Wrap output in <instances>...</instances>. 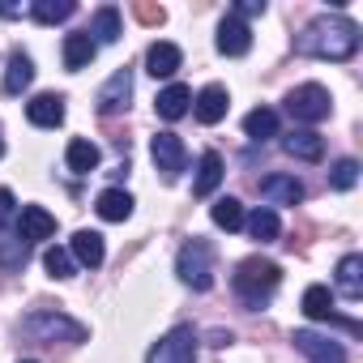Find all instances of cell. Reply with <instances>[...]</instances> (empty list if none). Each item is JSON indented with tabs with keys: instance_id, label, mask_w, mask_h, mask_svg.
<instances>
[{
	"instance_id": "cell-1",
	"label": "cell",
	"mask_w": 363,
	"mask_h": 363,
	"mask_svg": "<svg viewBox=\"0 0 363 363\" xmlns=\"http://www.w3.org/2000/svg\"><path fill=\"white\" fill-rule=\"evenodd\" d=\"M295 48L316 60H350L359 52V26L350 18H316L303 26Z\"/></svg>"
},
{
	"instance_id": "cell-2",
	"label": "cell",
	"mask_w": 363,
	"mask_h": 363,
	"mask_svg": "<svg viewBox=\"0 0 363 363\" xmlns=\"http://www.w3.org/2000/svg\"><path fill=\"white\" fill-rule=\"evenodd\" d=\"M278 278H282V269L274 265V261H265V257H248V261H240V269H235V295L248 303V308H261V299L278 286Z\"/></svg>"
},
{
	"instance_id": "cell-3",
	"label": "cell",
	"mask_w": 363,
	"mask_h": 363,
	"mask_svg": "<svg viewBox=\"0 0 363 363\" xmlns=\"http://www.w3.org/2000/svg\"><path fill=\"white\" fill-rule=\"evenodd\" d=\"M22 333L30 342H86V325L82 320H69L65 312L56 308H39L22 320Z\"/></svg>"
},
{
	"instance_id": "cell-4",
	"label": "cell",
	"mask_w": 363,
	"mask_h": 363,
	"mask_svg": "<svg viewBox=\"0 0 363 363\" xmlns=\"http://www.w3.org/2000/svg\"><path fill=\"white\" fill-rule=\"evenodd\" d=\"M175 274L193 291H210L214 286V248L206 240H189L184 248H179V257H175Z\"/></svg>"
},
{
	"instance_id": "cell-5",
	"label": "cell",
	"mask_w": 363,
	"mask_h": 363,
	"mask_svg": "<svg viewBox=\"0 0 363 363\" xmlns=\"http://www.w3.org/2000/svg\"><path fill=\"white\" fill-rule=\"evenodd\" d=\"M329 107H333V99H329V90L316 86V82L295 86V90L286 94V111H291L295 120H303V124H320V120H329Z\"/></svg>"
},
{
	"instance_id": "cell-6",
	"label": "cell",
	"mask_w": 363,
	"mask_h": 363,
	"mask_svg": "<svg viewBox=\"0 0 363 363\" xmlns=\"http://www.w3.org/2000/svg\"><path fill=\"white\" fill-rule=\"evenodd\" d=\"M197 359V333L189 329V325H179V329H171L158 346H150V354H145V363H193Z\"/></svg>"
},
{
	"instance_id": "cell-7",
	"label": "cell",
	"mask_w": 363,
	"mask_h": 363,
	"mask_svg": "<svg viewBox=\"0 0 363 363\" xmlns=\"http://www.w3.org/2000/svg\"><path fill=\"white\" fill-rule=\"evenodd\" d=\"M150 154H154V167H158L167 179H175L179 171H184V162H189V150H184V141H179L175 133H158V137L150 141Z\"/></svg>"
},
{
	"instance_id": "cell-8",
	"label": "cell",
	"mask_w": 363,
	"mask_h": 363,
	"mask_svg": "<svg viewBox=\"0 0 363 363\" xmlns=\"http://www.w3.org/2000/svg\"><path fill=\"white\" fill-rule=\"evenodd\" d=\"M295 350L299 354H308L312 363H346V350L333 342V337H325V333H316V329H295Z\"/></svg>"
},
{
	"instance_id": "cell-9",
	"label": "cell",
	"mask_w": 363,
	"mask_h": 363,
	"mask_svg": "<svg viewBox=\"0 0 363 363\" xmlns=\"http://www.w3.org/2000/svg\"><path fill=\"white\" fill-rule=\"evenodd\" d=\"M128 99H133V69H116V73L107 77V86L94 94V107H99L103 116H116V111L128 107Z\"/></svg>"
},
{
	"instance_id": "cell-10",
	"label": "cell",
	"mask_w": 363,
	"mask_h": 363,
	"mask_svg": "<svg viewBox=\"0 0 363 363\" xmlns=\"http://www.w3.org/2000/svg\"><path fill=\"white\" fill-rule=\"evenodd\" d=\"M303 312L312 316V320H337L342 329H350V333H359V320H342L337 312H333V295H329V286H308L303 291Z\"/></svg>"
},
{
	"instance_id": "cell-11",
	"label": "cell",
	"mask_w": 363,
	"mask_h": 363,
	"mask_svg": "<svg viewBox=\"0 0 363 363\" xmlns=\"http://www.w3.org/2000/svg\"><path fill=\"white\" fill-rule=\"evenodd\" d=\"M26 120H30L35 128H56V124H65V94H39V99H30V103H26Z\"/></svg>"
},
{
	"instance_id": "cell-12",
	"label": "cell",
	"mask_w": 363,
	"mask_h": 363,
	"mask_svg": "<svg viewBox=\"0 0 363 363\" xmlns=\"http://www.w3.org/2000/svg\"><path fill=\"white\" fill-rule=\"evenodd\" d=\"M261 197L274 201V206H299L303 201V184L291 175H265L261 179Z\"/></svg>"
},
{
	"instance_id": "cell-13",
	"label": "cell",
	"mask_w": 363,
	"mask_h": 363,
	"mask_svg": "<svg viewBox=\"0 0 363 363\" xmlns=\"http://www.w3.org/2000/svg\"><path fill=\"white\" fill-rule=\"evenodd\" d=\"M248 48H252V30L231 13V18L218 26V52H223V56H248Z\"/></svg>"
},
{
	"instance_id": "cell-14",
	"label": "cell",
	"mask_w": 363,
	"mask_h": 363,
	"mask_svg": "<svg viewBox=\"0 0 363 363\" xmlns=\"http://www.w3.org/2000/svg\"><path fill=\"white\" fill-rule=\"evenodd\" d=\"M69 248H73L69 257H73L77 265H86V269H99V265H103V257H107V248H103V235H99V231H77Z\"/></svg>"
},
{
	"instance_id": "cell-15",
	"label": "cell",
	"mask_w": 363,
	"mask_h": 363,
	"mask_svg": "<svg viewBox=\"0 0 363 363\" xmlns=\"http://www.w3.org/2000/svg\"><path fill=\"white\" fill-rule=\"evenodd\" d=\"M282 150H286L291 158H303V162H320V158H325V141H320L312 128H299V133L282 137Z\"/></svg>"
},
{
	"instance_id": "cell-16",
	"label": "cell",
	"mask_w": 363,
	"mask_h": 363,
	"mask_svg": "<svg viewBox=\"0 0 363 363\" xmlns=\"http://www.w3.org/2000/svg\"><path fill=\"white\" fill-rule=\"evenodd\" d=\"M193 103H197V120H201V124H218V120L227 116V103H231V99H227V86H206Z\"/></svg>"
},
{
	"instance_id": "cell-17",
	"label": "cell",
	"mask_w": 363,
	"mask_h": 363,
	"mask_svg": "<svg viewBox=\"0 0 363 363\" xmlns=\"http://www.w3.org/2000/svg\"><path fill=\"white\" fill-rule=\"evenodd\" d=\"M337 291H342L346 299H359V295H363V257H359V252H346V257L337 261Z\"/></svg>"
},
{
	"instance_id": "cell-18",
	"label": "cell",
	"mask_w": 363,
	"mask_h": 363,
	"mask_svg": "<svg viewBox=\"0 0 363 363\" xmlns=\"http://www.w3.org/2000/svg\"><path fill=\"white\" fill-rule=\"evenodd\" d=\"M189 103H193V90L189 86H167L158 99H154V107H158V116L162 120H179V116H189Z\"/></svg>"
},
{
	"instance_id": "cell-19",
	"label": "cell",
	"mask_w": 363,
	"mask_h": 363,
	"mask_svg": "<svg viewBox=\"0 0 363 363\" xmlns=\"http://www.w3.org/2000/svg\"><path fill=\"white\" fill-rule=\"evenodd\" d=\"M218 184H223V154L206 150L201 162H197V184H193V193H197V197H210Z\"/></svg>"
},
{
	"instance_id": "cell-20",
	"label": "cell",
	"mask_w": 363,
	"mask_h": 363,
	"mask_svg": "<svg viewBox=\"0 0 363 363\" xmlns=\"http://www.w3.org/2000/svg\"><path fill=\"white\" fill-rule=\"evenodd\" d=\"M56 235V218L43 206H22V240H52Z\"/></svg>"
},
{
	"instance_id": "cell-21",
	"label": "cell",
	"mask_w": 363,
	"mask_h": 363,
	"mask_svg": "<svg viewBox=\"0 0 363 363\" xmlns=\"http://www.w3.org/2000/svg\"><path fill=\"white\" fill-rule=\"evenodd\" d=\"M179 48L175 43H150V52H145V69L154 73V77H171L175 69H179Z\"/></svg>"
},
{
	"instance_id": "cell-22",
	"label": "cell",
	"mask_w": 363,
	"mask_h": 363,
	"mask_svg": "<svg viewBox=\"0 0 363 363\" xmlns=\"http://www.w3.org/2000/svg\"><path fill=\"white\" fill-rule=\"evenodd\" d=\"M30 82H35V65H30V56L13 52V56H9V69H5V86H0V90L13 99V94H22Z\"/></svg>"
},
{
	"instance_id": "cell-23",
	"label": "cell",
	"mask_w": 363,
	"mask_h": 363,
	"mask_svg": "<svg viewBox=\"0 0 363 363\" xmlns=\"http://www.w3.org/2000/svg\"><path fill=\"white\" fill-rule=\"evenodd\" d=\"M94 52H99V43L82 30V35H69L65 39V69L69 73H77V69H86L90 60H94Z\"/></svg>"
},
{
	"instance_id": "cell-24",
	"label": "cell",
	"mask_w": 363,
	"mask_h": 363,
	"mask_svg": "<svg viewBox=\"0 0 363 363\" xmlns=\"http://www.w3.org/2000/svg\"><path fill=\"white\" fill-rule=\"evenodd\" d=\"M65 162H69V171H73V175H90V171L99 167V145H94V141H86V137H77V141H69Z\"/></svg>"
},
{
	"instance_id": "cell-25",
	"label": "cell",
	"mask_w": 363,
	"mask_h": 363,
	"mask_svg": "<svg viewBox=\"0 0 363 363\" xmlns=\"http://www.w3.org/2000/svg\"><path fill=\"white\" fill-rule=\"evenodd\" d=\"M94 210H99V218H107V223H124V218L133 214V197H128L124 189H107V193H99Z\"/></svg>"
},
{
	"instance_id": "cell-26",
	"label": "cell",
	"mask_w": 363,
	"mask_h": 363,
	"mask_svg": "<svg viewBox=\"0 0 363 363\" xmlns=\"http://www.w3.org/2000/svg\"><path fill=\"white\" fill-rule=\"evenodd\" d=\"M0 265L5 269H22L26 265V240L9 227H0Z\"/></svg>"
},
{
	"instance_id": "cell-27",
	"label": "cell",
	"mask_w": 363,
	"mask_h": 363,
	"mask_svg": "<svg viewBox=\"0 0 363 363\" xmlns=\"http://www.w3.org/2000/svg\"><path fill=\"white\" fill-rule=\"evenodd\" d=\"M244 133H248L252 141H269V137H278V111H269V107H257V111H248V120H244Z\"/></svg>"
},
{
	"instance_id": "cell-28",
	"label": "cell",
	"mask_w": 363,
	"mask_h": 363,
	"mask_svg": "<svg viewBox=\"0 0 363 363\" xmlns=\"http://www.w3.org/2000/svg\"><path fill=\"white\" fill-rule=\"evenodd\" d=\"M30 13H35V22L56 26V22H65V18H73V13H77V5H73V0H35Z\"/></svg>"
},
{
	"instance_id": "cell-29",
	"label": "cell",
	"mask_w": 363,
	"mask_h": 363,
	"mask_svg": "<svg viewBox=\"0 0 363 363\" xmlns=\"http://www.w3.org/2000/svg\"><path fill=\"white\" fill-rule=\"evenodd\" d=\"M244 223H248L252 240H261V244H269V240H278V235H282V223H278V214H274V210H252Z\"/></svg>"
},
{
	"instance_id": "cell-30",
	"label": "cell",
	"mask_w": 363,
	"mask_h": 363,
	"mask_svg": "<svg viewBox=\"0 0 363 363\" xmlns=\"http://www.w3.org/2000/svg\"><path fill=\"white\" fill-rule=\"evenodd\" d=\"M210 218H214L223 231H240V227H244V206H240L235 197H218L214 210H210Z\"/></svg>"
},
{
	"instance_id": "cell-31",
	"label": "cell",
	"mask_w": 363,
	"mask_h": 363,
	"mask_svg": "<svg viewBox=\"0 0 363 363\" xmlns=\"http://www.w3.org/2000/svg\"><path fill=\"white\" fill-rule=\"evenodd\" d=\"M86 35H99V43H116L120 39V9L116 5H103L94 13V30H86Z\"/></svg>"
},
{
	"instance_id": "cell-32",
	"label": "cell",
	"mask_w": 363,
	"mask_h": 363,
	"mask_svg": "<svg viewBox=\"0 0 363 363\" xmlns=\"http://www.w3.org/2000/svg\"><path fill=\"white\" fill-rule=\"evenodd\" d=\"M329 184H333L337 193H350V189L359 184V162H354V158H337V162H333V175H329Z\"/></svg>"
},
{
	"instance_id": "cell-33",
	"label": "cell",
	"mask_w": 363,
	"mask_h": 363,
	"mask_svg": "<svg viewBox=\"0 0 363 363\" xmlns=\"http://www.w3.org/2000/svg\"><path fill=\"white\" fill-rule=\"evenodd\" d=\"M43 265H48L52 278H73V269H77V261H73L65 248H48V252H43Z\"/></svg>"
},
{
	"instance_id": "cell-34",
	"label": "cell",
	"mask_w": 363,
	"mask_h": 363,
	"mask_svg": "<svg viewBox=\"0 0 363 363\" xmlns=\"http://www.w3.org/2000/svg\"><path fill=\"white\" fill-rule=\"evenodd\" d=\"M133 13H137V22H145V26H162V22H167V9H162V5H150V0H141Z\"/></svg>"
},
{
	"instance_id": "cell-35",
	"label": "cell",
	"mask_w": 363,
	"mask_h": 363,
	"mask_svg": "<svg viewBox=\"0 0 363 363\" xmlns=\"http://www.w3.org/2000/svg\"><path fill=\"white\" fill-rule=\"evenodd\" d=\"M13 210H18V201H13V193H9V189H0V227H9V218H13Z\"/></svg>"
},
{
	"instance_id": "cell-36",
	"label": "cell",
	"mask_w": 363,
	"mask_h": 363,
	"mask_svg": "<svg viewBox=\"0 0 363 363\" xmlns=\"http://www.w3.org/2000/svg\"><path fill=\"white\" fill-rule=\"evenodd\" d=\"M257 13H265V0H240L235 5V18L244 22V18H257Z\"/></svg>"
},
{
	"instance_id": "cell-37",
	"label": "cell",
	"mask_w": 363,
	"mask_h": 363,
	"mask_svg": "<svg viewBox=\"0 0 363 363\" xmlns=\"http://www.w3.org/2000/svg\"><path fill=\"white\" fill-rule=\"evenodd\" d=\"M18 13H22L18 5H9V0H0V18H18Z\"/></svg>"
},
{
	"instance_id": "cell-38",
	"label": "cell",
	"mask_w": 363,
	"mask_h": 363,
	"mask_svg": "<svg viewBox=\"0 0 363 363\" xmlns=\"http://www.w3.org/2000/svg\"><path fill=\"white\" fill-rule=\"evenodd\" d=\"M0 154H5V141H0Z\"/></svg>"
}]
</instances>
